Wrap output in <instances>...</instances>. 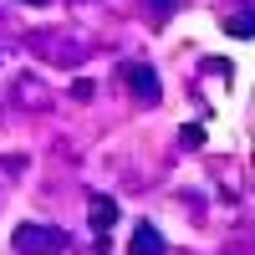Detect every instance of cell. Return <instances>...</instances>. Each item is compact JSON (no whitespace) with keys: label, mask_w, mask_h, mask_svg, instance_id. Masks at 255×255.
Instances as JSON below:
<instances>
[{"label":"cell","mask_w":255,"mask_h":255,"mask_svg":"<svg viewBox=\"0 0 255 255\" xmlns=\"http://www.w3.org/2000/svg\"><path fill=\"white\" fill-rule=\"evenodd\" d=\"M225 31H230V36H240V41H250V31H255V26H250V10L230 15V20H225Z\"/></svg>","instance_id":"5"},{"label":"cell","mask_w":255,"mask_h":255,"mask_svg":"<svg viewBox=\"0 0 255 255\" xmlns=\"http://www.w3.org/2000/svg\"><path fill=\"white\" fill-rule=\"evenodd\" d=\"M10 245L20 255H61L67 250V230H56V225H20L10 235Z\"/></svg>","instance_id":"1"},{"label":"cell","mask_w":255,"mask_h":255,"mask_svg":"<svg viewBox=\"0 0 255 255\" xmlns=\"http://www.w3.org/2000/svg\"><path fill=\"white\" fill-rule=\"evenodd\" d=\"M123 77H128V87H133L143 102L158 97V77H153V67H138V61H133V67H123Z\"/></svg>","instance_id":"2"},{"label":"cell","mask_w":255,"mask_h":255,"mask_svg":"<svg viewBox=\"0 0 255 255\" xmlns=\"http://www.w3.org/2000/svg\"><path fill=\"white\" fill-rule=\"evenodd\" d=\"M87 215H92V230H97V235H108V230H113V220H118V199H108V194H92Z\"/></svg>","instance_id":"4"},{"label":"cell","mask_w":255,"mask_h":255,"mask_svg":"<svg viewBox=\"0 0 255 255\" xmlns=\"http://www.w3.org/2000/svg\"><path fill=\"white\" fill-rule=\"evenodd\" d=\"M128 255H163V235L143 220V225L133 230V240H128Z\"/></svg>","instance_id":"3"},{"label":"cell","mask_w":255,"mask_h":255,"mask_svg":"<svg viewBox=\"0 0 255 255\" xmlns=\"http://www.w3.org/2000/svg\"><path fill=\"white\" fill-rule=\"evenodd\" d=\"M158 10H174V0H158Z\"/></svg>","instance_id":"6"},{"label":"cell","mask_w":255,"mask_h":255,"mask_svg":"<svg viewBox=\"0 0 255 255\" xmlns=\"http://www.w3.org/2000/svg\"><path fill=\"white\" fill-rule=\"evenodd\" d=\"M31 5H46V0H31Z\"/></svg>","instance_id":"7"}]
</instances>
